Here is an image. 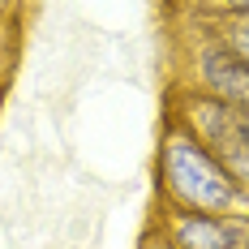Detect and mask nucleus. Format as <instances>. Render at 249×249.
I'll list each match as a JSON object with an SVG mask.
<instances>
[{"mask_svg": "<svg viewBox=\"0 0 249 249\" xmlns=\"http://www.w3.org/2000/svg\"><path fill=\"white\" fill-rule=\"evenodd\" d=\"M150 245L159 249H249V211L206 215V211H155Z\"/></svg>", "mask_w": 249, "mask_h": 249, "instance_id": "f03ea898", "label": "nucleus"}, {"mask_svg": "<svg viewBox=\"0 0 249 249\" xmlns=\"http://www.w3.org/2000/svg\"><path fill=\"white\" fill-rule=\"evenodd\" d=\"M215 159L224 163V172L232 176V185H236V194L245 198L249 206V129L245 133H236V138H224V142H215Z\"/></svg>", "mask_w": 249, "mask_h": 249, "instance_id": "20e7f679", "label": "nucleus"}, {"mask_svg": "<svg viewBox=\"0 0 249 249\" xmlns=\"http://www.w3.org/2000/svg\"><path fill=\"white\" fill-rule=\"evenodd\" d=\"M189 86H198L215 99L232 103L236 112L249 116V60H241L232 48H224L215 35L198 39L189 48V73H185Z\"/></svg>", "mask_w": 249, "mask_h": 249, "instance_id": "7ed1b4c3", "label": "nucleus"}, {"mask_svg": "<svg viewBox=\"0 0 249 249\" xmlns=\"http://www.w3.org/2000/svg\"><path fill=\"white\" fill-rule=\"evenodd\" d=\"M0 69H4V43H0Z\"/></svg>", "mask_w": 249, "mask_h": 249, "instance_id": "0eeeda50", "label": "nucleus"}, {"mask_svg": "<svg viewBox=\"0 0 249 249\" xmlns=\"http://www.w3.org/2000/svg\"><path fill=\"white\" fill-rule=\"evenodd\" d=\"M206 35H215L224 48H232L241 60H249V13H232V18H211Z\"/></svg>", "mask_w": 249, "mask_h": 249, "instance_id": "39448f33", "label": "nucleus"}, {"mask_svg": "<svg viewBox=\"0 0 249 249\" xmlns=\"http://www.w3.org/2000/svg\"><path fill=\"white\" fill-rule=\"evenodd\" d=\"M232 13H249V0H206V18H232Z\"/></svg>", "mask_w": 249, "mask_h": 249, "instance_id": "423d86ee", "label": "nucleus"}, {"mask_svg": "<svg viewBox=\"0 0 249 249\" xmlns=\"http://www.w3.org/2000/svg\"><path fill=\"white\" fill-rule=\"evenodd\" d=\"M150 249H159V245H150Z\"/></svg>", "mask_w": 249, "mask_h": 249, "instance_id": "6e6552de", "label": "nucleus"}, {"mask_svg": "<svg viewBox=\"0 0 249 249\" xmlns=\"http://www.w3.org/2000/svg\"><path fill=\"white\" fill-rule=\"evenodd\" d=\"M155 194H159V206L168 211H206V215L249 211L232 176L224 172V163L215 159V150L176 116L163 121L159 146H155Z\"/></svg>", "mask_w": 249, "mask_h": 249, "instance_id": "f257e3e1", "label": "nucleus"}]
</instances>
